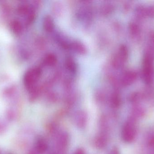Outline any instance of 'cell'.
Wrapping results in <instances>:
<instances>
[{
  "label": "cell",
  "mask_w": 154,
  "mask_h": 154,
  "mask_svg": "<svg viewBox=\"0 0 154 154\" xmlns=\"http://www.w3.org/2000/svg\"><path fill=\"white\" fill-rule=\"evenodd\" d=\"M121 100L120 96L117 93L112 94L110 98V104L114 108H117L121 105Z\"/></svg>",
  "instance_id": "cell-10"
},
{
  "label": "cell",
  "mask_w": 154,
  "mask_h": 154,
  "mask_svg": "<svg viewBox=\"0 0 154 154\" xmlns=\"http://www.w3.org/2000/svg\"><path fill=\"white\" fill-rule=\"evenodd\" d=\"M43 64L47 66H53L57 63V58L54 54H49L44 58Z\"/></svg>",
  "instance_id": "cell-9"
},
{
  "label": "cell",
  "mask_w": 154,
  "mask_h": 154,
  "mask_svg": "<svg viewBox=\"0 0 154 154\" xmlns=\"http://www.w3.org/2000/svg\"><path fill=\"white\" fill-rule=\"evenodd\" d=\"M43 27L46 31L51 32L54 28V23L53 20L49 16H47L43 20Z\"/></svg>",
  "instance_id": "cell-8"
},
{
  "label": "cell",
  "mask_w": 154,
  "mask_h": 154,
  "mask_svg": "<svg viewBox=\"0 0 154 154\" xmlns=\"http://www.w3.org/2000/svg\"><path fill=\"white\" fill-rule=\"evenodd\" d=\"M41 74L42 70L38 67L32 68L26 72L24 76V83L28 90L31 91L35 88V84L39 79Z\"/></svg>",
  "instance_id": "cell-1"
},
{
  "label": "cell",
  "mask_w": 154,
  "mask_h": 154,
  "mask_svg": "<svg viewBox=\"0 0 154 154\" xmlns=\"http://www.w3.org/2000/svg\"><path fill=\"white\" fill-rule=\"evenodd\" d=\"M146 14L150 17H154V6H151L147 8L146 10Z\"/></svg>",
  "instance_id": "cell-14"
},
{
  "label": "cell",
  "mask_w": 154,
  "mask_h": 154,
  "mask_svg": "<svg viewBox=\"0 0 154 154\" xmlns=\"http://www.w3.org/2000/svg\"><path fill=\"white\" fill-rule=\"evenodd\" d=\"M108 139V134L100 132L94 139L95 146L100 150L104 149L107 145Z\"/></svg>",
  "instance_id": "cell-4"
},
{
  "label": "cell",
  "mask_w": 154,
  "mask_h": 154,
  "mask_svg": "<svg viewBox=\"0 0 154 154\" xmlns=\"http://www.w3.org/2000/svg\"><path fill=\"white\" fill-rule=\"evenodd\" d=\"M12 26L14 32L15 33H20L22 30V26L21 24L20 23L17 21L14 22L12 24Z\"/></svg>",
  "instance_id": "cell-12"
},
{
  "label": "cell",
  "mask_w": 154,
  "mask_h": 154,
  "mask_svg": "<svg viewBox=\"0 0 154 154\" xmlns=\"http://www.w3.org/2000/svg\"><path fill=\"white\" fill-rule=\"evenodd\" d=\"M136 78V74L135 72L133 71L127 72L122 77V84L125 86H129L135 80Z\"/></svg>",
  "instance_id": "cell-7"
},
{
  "label": "cell",
  "mask_w": 154,
  "mask_h": 154,
  "mask_svg": "<svg viewBox=\"0 0 154 154\" xmlns=\"http://www.w3.org/2000/svg\"><path fill=\"white\" fill-rule=\"evenodd\" d=\"M69 143V136L66 132H63L59 135L56 141V146L57 150L53 154H62L68 147Z\"/></svg>",
  "instance_id": "cell-3"
},
{
  "label": "cell",
  "mask_w": 154,
  "mask_h": 154,
  "mask_svg": "<svg viewBox=\"0 0 154 154\" xmlns=\"http://www.w3.org/2000/svg\"><path fill=\"white\" fill-rule=\"evenodd\" d=\"M48 144L44 138L39 137L37 139L35 143V151L38 154H43L47 151Z\"/></svg>",
  "instance_id": "cell-6"
},
{
  "label": "cell",
  "mask_w": 154,
  "mask_h": 154,
  "mask_svg": "<svg viewBox=\"0 0 154 154\" xmlns=\"http://www.w3.org/2000/svg\"><path fill=\"white\" fill-rule=\"evenodd\" d=\"M74 154H85L84 151L82 149H78Z\"/></svg>",
  "instance_id": "cell-17"
},
{
  "label": "cell",
  "mask_w": 154,
  "mask_h": 154,
  "mask_svg": "<svg viewBox=\"0 0 154 154\" xmlns=\"http://www.w3.org/2000/svg\"><path fill=\"white\" fill-rule=\"evenodd\" d=\"M129 30L133 35H136L139 32V28L135 24H130L129 25Z\"/></svg>",
  "instance_id": "cell-13"
},
{
  "label": "cell",
  "mask_w": 154,
  "mask_h": 154,
  "mask_svg": "<svg viewBox=\"0 0 154 154\" xmlns=\"http://www.w3.org/2000/svg\"><path fill=\"white\" fill-rule=\"evenodd\" d=\"M118 54L124 61H126L128 57V50L127 47L125 45H122L119 48Z\"/></svg>",
  "instance_id": "cell-11"
},
{
  "label": "cell",
  "mask_w": 154,
  "mask_h": 154,
  "mask_svg": "<svg viewBox=\"0 0 154 154\" xmlns=\"http://www.w3.org/2000/svg\"></svg>",
  "instance_id": "cell-20"
},
{
  "label": "cell",
  "mask_w": 154,
  "mask_h": 154,
  "mask_svg": "<svg viewBox=\"0 0 154 154\" xmlns=\"http://www.w3.org/2000/svg\"><path fill=\"white\" fill-rule=\"evenodd\" d=\"M139 98H140L139 95L137 93H136V94L133 95V96H131V100L132 102H136L139 100Z\"/></svg>",
  "instance_id": "cell-15"
},
{
  "label": "cell",
  "mask_w": 154,
  "mask_h": 154,
  "mask_svg": "<svg viewBox=\"0 0 154 154\" xmlns=\"http://www.w3.org/2000/svg\"><path fill=\"white\" fill-rule=\"evenodd\" d=\"M136 136V129L133 119L128 121L123 127L122 137L123 140L126 143L133 142Z\"/></svg>",
  "instance_id": "cell-2"
},
{
  "label": "cell",
  "mask_w": 154,
  "mask_h": 154,
  "mask_svg": "<svg viewBox=\"0 0 154 154\" xmlns=\"http://www.w3.org/2000/svg\"><path fill=\"white\" fill-rule=\"evenodd\" d=\"M151 39H152V41L154 43V33H153L152 34H151Z\"/></svg>",
  "instance_id": "cell-18"
},
{
  "label": "cell",
  "mask_w": 154,
  "mask_h": 154,
  "mask_svg": "<svg viewBox=\"0 0 154 154\" xmlns=\"http://www.w3.org/2000/svg\"><path fill=\"white\" fill-rule=\"evenodd\" d=\"M75 122L77 127L79 128H83L87 125L88 115L84 111L77 112L75 116Z\"/></svg>",
  "instance_id": "cell-5"
},
{
  "label": "cell",
  "mask_w": 154,
  "mask_h": 154,
  "mask_svg": "<svg viewBox=\"0 0 154 154\" xmlns=\"http://www.w3.org/2000/svg\"><path fill=\"white\" fill-rule=\"evenodd\" d=\"M38 153L36 152V151H31L29 154H37Z\"/></svg>",
  "instance_id": "cell-19"
},
{
  "label": "cell",
  "mask_w": 154,
  "mask_h": 154,
  "mask_svg": "<svg viewBox=\"0 0 154 154\" xmlns=\"http://www.w3.org/2000/svg\"><path fill=\"white\" fill-rule=\"evenodd\" d=\"M109 154H120V152L117 147H114L110 150Z\"/></svg>",
  "instance_id": "cell-16"
}]
</instances>
